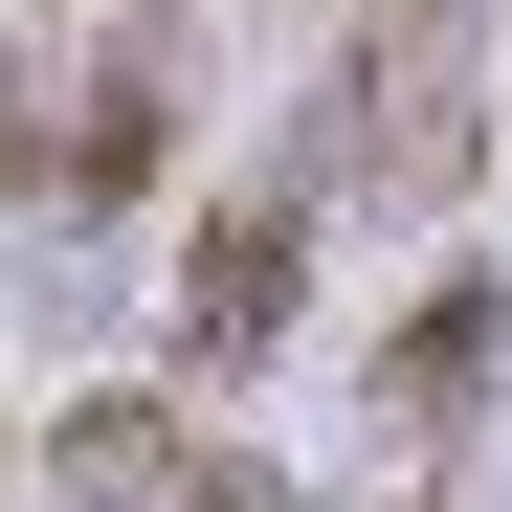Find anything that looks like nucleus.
<instances>
[{
	"instance_id": "obj_4",
	"label": "nucleus",
	"mask_w": 512,
	"mask_h": 512,
	"mask_svg": "<svg viewBox=\"0 0 512 512\" xmlns=\"http://www.w3.org/2000/svg\"><path fill=\"white\" fill-rule=\"evenodd\" d=\"M490 357H512V290H490V268H446V290H423V312L379 334V401L423 423V446H446V423L490 401Z\"/></svg>"
},
{
	"instance_id": "obj_3",
	"label": "nucleus",
	"mask_w": 512,
	"mask_h": 512,
	"mask_svg": "<svg viewBox=\"0 0 512 512\" xmlns=\"http://www.w3.org/2000/svg\"><path fill=\"white\" fill-rule=\"evenodd\" d=\"M179 401H201V379H90V401L45 423V490H67V512H179V468H201Z\"/></svg>"
},
{
	"instance_id": "obj_1",
	"label": "nucleus",
	"mask_w": 512,
	"mask_h": 512,
	"mask_svg": "<svg viewBox=\"0 0 512 512\" xmlns=\"http://www.w3.org/2000/svg\"><path fill=\"white\" fill-rule=\"evenodd\" d=\"M290 156H312L357 223H446L468 156H490V0H334Z\"/></svg>"
},
{
	"instance_id": "obj_2",
	"label": "nucleus",
	"mask_w": 512,
	"mask_h": 512,
	"mask_svg": "<svg viewBox=\"0 0 512 512\" xmlns=\"http://www.w3.org/2000/svg\"><path fill=\"white\" fill-rule=\"evenodd\" d=\"M312 156H268V179H223V201H179V379H245L290 334V268H312Z\"/></svg>"
}]
</instances>
